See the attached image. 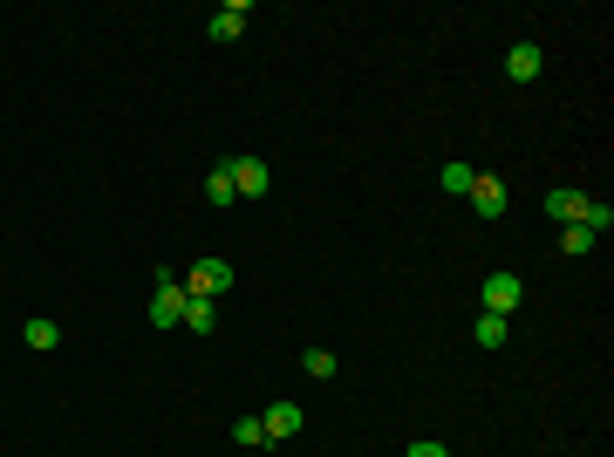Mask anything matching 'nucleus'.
<instances>
[{"label": "nucleus", "mask_w": 614, "mask_h": 457, "mask_svg": "<svg viewBox=\"0 0 614 457\" xmlns=\"http://www.w3.org/2000/svg\"><path fill=\"white\" fill-rule=\"evenodd\" d=\"M185 280H171V273H157V294H151V328H185Z\"/></svg>", "instance_id": "1"}, {"label": "nucleus", "mask_w": 614, "mask_h": 457, "mask_svg": "<svg viewBox=\"0 0 614 457\" xmlns=\"http://www.w3.org/2000/svg\"><path fill=\"white\" fill-rule=\"evenodd\" d=\"M232 287V267L226 260H192V273H185V294H198V301H219Z\"/></svg>", "instance_id": "2"}, {"label": "nucleus", "mask_w": 614, "mask_h": 457, "mask_svg": "<svg viewBox=\"0 0 614 457\" xmlns=\"http://www.w3.org/2000/svg\"><path fill=\"white\" fill-rule=\"evenodd\" d=\"M226 171H232V191H239V198H260V191H273V171L260 164V157H232Z\"/></svg>", "instance_id": "3"}, {"label": "nucleus", "mask_w": 614, "mask_h": 457, "mask_svg": "<svg viewBox=\"0 0 614 457\" xmlns=\"http://www.w3.org/2000/svg\"><path fill=\"white\" fill-rule=\"evenodd\" d=\"M464 198H471V212H478V219H505V205H512V191H505L499 178H471Z\"/></svg>", "instance_id": "4"}, {"label": "nucleus", "mask_w": 614, "mask_h": 457, "mask_svg": "<svg viewBox=\"0 0 614 457\" xmlns=\"http://www.w3.org/2000/svg\"><path fill=\"white\" fill-rule=\"evenodd\" d=\"M301 423H307L301 403H273L267 417H260V430H267V444H287V437H301Z\"/></svg>", "instance_id": "5"}, {"label": "nucleus", "mask_w": 614, "mask_h": 457, "mask_svg": "<svg viewBox=\"0 0 614 457\" xmlns=\"http://www.w3.org/2000/svg\"><path fill=\"white\" fill-rule=\"evenodd\" d=\"M519 301H526L519 273H492V280H485V314H512Z\"/></svg>", "instance_id": "6"}, {"label": "nucleus", "mask_w": 614, "mask_h": 457, "mask_svg": "<svg viewBox=\"0 0 614 457\" xmlns=\"http://www.w3.org/2000/svg\"><path fill=\"white\" fill-rule=\"evenodd\" d=\"M539 69H546V48H539V41H519V48L505 55V76L512 82H533Z\"/></svg>", "instance_id": "7"}, {"label": "nucleus", "mask_w": 614, "mask_h": 457, "mask_svg": "<svg viewBox=\"0 0 614 457\" xmlns=\"http://www.w3.org/2000/svg\"><path fill=\"white\" fill-rule=\"evenodd\" d=\"M246 14H253L246 0H226V7H219V14L205 21V28H212V41H232V35H239V28H246Z\"/></svg>", "instance_id": "8"}, {"label": "nucleus", "mask_w": 614, "mask_h": 457, "mask_svg": "<svg viewBox=\"0 0 614 457\" xmlns=\"http://www.w3.org/2000/svg\"><path fill=\"white\" fill-rule=\"evenodd\" d=\"M546 212H553L560 226H574V219H587V198H580V191H546Z\"/></svg>", "instance_id": "9"}, {"label": "nucleus", "mask_w": 614, "mask_h": 457, "mask_svg": "<svg viewBox=\"0 0 614 457\" xmlns=\"http://www.w3.org/2000/svg\"><path fill=\"white\" fill-rule=\"evenodd\" d=\"M471 342H478V348H505V314H478Z\"/></svg>", "instance_id": "10"}, {"label": "nucleus", "mask_w": 614, "mask_h": 457, "mask_svg": "<svg viewBox=\"0 0 614 457\" xmlns=\"http://www.w3.org/2000/svg\"><path fill=\"white\" fill-rule=\"evenodd\" d=\"M185 328H192V335H212V328H219V314H212V301H185Z\"/></svg>", "instance_id": "11"}, {"label": "nucleus", "mask_w": 614, "mask_h": 457, "mask_svg": "<svg viewBox=\"0 0 614 457\" xmlns=\"http://www.w3.org/2000/svg\"><path fill=\"white\" fill-rule=\"evenodd\" d=\"M205 198H212V205H219V212H226L232 198H239V191H232V171H226V164H219V171H212V178H205Z\"/></svg>", "instance_id": "12"}, {"label": "nucleus", "mask_w": 614, "mask_h": 457, "mask_svg": "<svg viewBox=\"0 0 614 457\" xmlns=\"http://www.w3.org/2000/svg\"><path fill=\"white\" fill-rule=\"evenodd\" d=\"M594 239H601V232L587 226V219H574V226H560V246H567V253H587Z\"/></svg>", "instance_id": "13"}, {"label": "nucleus", "mask_w": 614, "mask_h": 457, "mask_svg": "<svg viewBox=\"0 0 614 457\" xmlns=\"http://www.w3.org/2000/svg\"><path fill=\"white\" fill-rule=\"evenodd\" d=\"M471 178H478L471 164H444V171H437V185H444V191H458V198L471 191Z\"/></svg>", "instance_id": "14"}, {"label": "nucleus", "mask_w": 614, "mask_h": 457, "mask_svg": "<svg viewBox=\"0 0 614 457\" xmlns=\"http://www.w3.org/2000/svg\"><path fill=\"white\" fill-rule=\"evenodd\" d=\"M21 335H28V348H55V321H48V314H35Z\"/></svg>", "instance_id": "15"}, {"label": "nucleus", "mask_w": 614, "mask_h": 457, "mask_svg": "<svg viewBox=\"0 0 614 457\" xmlns=\"http://www.w3.org/2000/svg\"><path fill=\"white\" fill-rule=\"evenodd\" d=\"M335 369H342V362H335L328 348H307V376H314V382H328V376H335Z\"/></svg>", "instance_id": "16"}, {"label": "nucleus", "mask_w": 614, "mask_h": 457, "mask_svg": "<svg viewBox=\"0 0 614 457\" xmlns=\"http://www.w3.org/2000/svg\"><path fill=\"white\" fill-rule=\"evenodd\" d=\"M232 444H246V451H253V444H267V430H260V417H239V423H232Z\"/></svg>", "instance_id": "17"}, {"label": "nucleus", "mask_w": 614, "mask_h": 457, "mask_svg": "<svg viewBox=\"0 0 614 457\" xmlns=\"http://www.w3.org/2000/svg\"><path fill=\"white\" fill-rule=\"evenodd\" d=\"M403 457H451V451H444L437 437H417V444H410V451H403Z\"/></svg>", "instance_id": "18"}]
</instances>
